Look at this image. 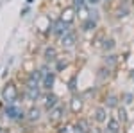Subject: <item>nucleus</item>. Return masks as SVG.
Returning a JSON list of instances; mask_svg holds the SVG:
<instances>
[{"label":"nucleus","mask_w":134,"mask_h":133,"mask_svg":"<svg viewBox=\"0 0 134 133\" xmlns=\"http://www.w3.org/2000/svg\"><path fill=\"white\" fill-rule=\"evenodd\" d=\"M18 97H20L18 86L13 81L5 83V86L2 88V101L5 102V104H16V102H18Z\"/></svg>","instance_id":"1"},{"label":"nucleus","mask_w":134,"mask_h":133,"mask_svg":"<svg viewBox=\"0 0 134 133\" xmlns=\"http://www.w3.org/2000/svg\"><path fill=\"white\" fill-rule=\"evenodd\" d=\"M4 117L7 119V121H23V119H27V112H23L20 106H18V102L16 104H5V110H4Z\"/></svg>","instance_id":"2"},{"label":"nucleus","mask_w":134,"mask_h":133,"mask_svg":"<svg viewBox=\"0 0 134 133\" xmlns=\"http://www.w3.org/2000/svg\"><path fill=\"white\" fill-rule=\"evenodd\" d=\"M50 32L54 36H57V38H63L66 32H70V23H66V22H63L61 18L57 22H54L50 27Z\"/></svg>","instance_id":"3"},{"label":"nucleus","mask_w":134,"mask_h":133,"mask_svg":"<svg viewBox=\"0 0 134 133\" xmlns=\"http://www.w3.org/2000/svg\"><path fill=\"white\" fill-rule=\"evenodd\" d=\"M40 101L43 102L45 112L48 113L54 106H57V104H59V97H57V95H54L52 92H47V93H43V95H41V99H40Z\"/></svg>","instance_id":"4"},{"label":"nucleus","mask_w":134,"mask_h":133,"mask_svg":"<svg viewBox=\"0 0 134 133\" xmlns=\"http://www.w3.org/2000/svg\"><path fill=\"white\" fill-rule=\"evenodd\" d=\"M122 126L124 124L120 122L116 117H109L105 126H104V133H120L122 131Z\"/></svg>","instance_id":"5"},{"label":"nucleus","mask_w":134,"mask_h":133,"mask_svg":"<svg viewBox=\"0 0 134 133\" xmlns=\"http://www.w3.org/2000/svg\"><path fill=\"white\" fill-rule=\"evenodd\" d=\"M107 108H105V104H102V106H97L95 108V112H93V121L97 124H105L107 122Z\"/></svg>","instance_id":"6"},{"label":"nucleus","mask_w":134,"mask_h":133,"mask_svg":"<svg viewBox=\"0 0 134 133\" xmlns=\"http://www.w3.org/2000/svg\"><path fill=\"white\" fill-rule=\"evenodd\" d=\"M63 117H64V108H63V104L59 102L57 106H54L50 112H48V122H59L63 121Z\"/></svg>","instance_id":"7"},{"label":"nucleus","mask_w":134,"mask_h":133,"mask_svg":"<svg viewBox=\"0 0 134 133\" xmlns=\"http://www.w3.org/2000/svg\"><path fill=\"white\" fill-rule=\"evenodd\" d=\"M82 108H84L82 95H73L72 99H70V112H72L73 115H79V113L82 112Z\"/></svg>","instance_id":"8"},{"label":"nucleus","mask_w":134,"mask_h":133,"mask_svg":"<svg viewBox=\"0 0 134 133\" xmlns=\"http://www.w3.org/2000/svg\"><path fill=\"white\" fill-rule=\"evenodd\" d=\"M75 13H77V11H75V7H73V6H70V7H64V9L61 11V20L72 25L73 20H75Z\"/></svg>","instance_id":"9"},{"label":"nucleus","mask_w":134,"mask_h":133,"mask_svg":"<svg viewBox=\"0 0 134 133\" xmlns=\"http://www.w3.org/2000/svg\"><path fill=\"white\" fill-rule=\"evenodd\" d=\"M41 86H27L25 88V97L29 99V101H38V99H41V90H40Z\"/></svg>","instance_id":"10"},{"label":"nucleus","mask_w":134,"mask_h":133,"mask_svg":"<svg viewBox=\"0 0 134 133\" xmlns=\"http://www.w3.org/2000/svg\"><path fill=\"white\" fill-rule=\"evenodd\" d=\"M43 58H45V61L47 63H54L59 56H57V49L55 47H50V45H47L45 47V51H43Z\"/></svg>","instance_id":"11"},{"label":"nucleus","mask_w":134,"mask_h":133,"mask_svg":"<svg viewBox=\"0 0 134 133\" xmlns=\"http://www.w3.org/2000/svg\"><path fill=\"white\" fill-rule=\"evenodd\" d=\"M75 40H77V36H75V32H73V31L66 32L63 38H59V41H61V45L64 47V49H70V47H73V45H75Z\"/></svg>","instance_id":"12"},{"label":"nucleus","mask_w":134,"mask_h":133,"mask_svg":"<svg viewBox=\"0 0 134 133\" xmlns=\"http://www.w3.org/2000/svg\"><path fill=\"white\" fill-rule=\"evenodd\" d=\"M54 81H55V72H48L47 76H43L41 88H45L47 92H50V90H52V86H54Z\"/></svg>","instance_id":"13"},{"label":"nucleus","mask_w":134,"mask_h":133,"mask_svg":"<svg viewBox=\"0 0 134 133\" xmlns=\"http://www.w3.org/2000/svg\"><path fill=\"white\" fill-rule=\"evenodd\" d=\"M40 119H41V110L38 106H31L27 110V121L29 122H38Z\"/></svg>","instance_id":"14"},{"label":"nucleus","mask_w":134,"mask_h":133,"mask_svg":"<svg viewBox=\"0 0 134 133\" xmlns=\"http://www.w3.org/2000/svg\"><path fill=\"white\" fill-rule=\"evenodd\" d=\"M104 104H105V108H107V110H111V108L116 110V108L120 106V99H118V95H113V93H111V95H107V97H105Z\"/></svg>","instance_id":"15"},{"label":"nucleus","mask_w":134,"mask_h":133,"mask_svg":"<svg viewBox=\"0 0 134 133\" xmlns=\"http://www.w3.org/2000/svg\"><path fill=\"white\" fill-rule=\"evenodd\" d=\"M118 121L122 124H127L129 122V113H127V110H125V106H118L116 108V115H114Z\"/></svg>","instance_id":"16"},{"label":"nucleus","mask_w":134,"mask_h":133,"mask_svg":"<svg viewBox=\"0 0 134 133\" xmlns=\"http://www.w3.org/2000/svg\"><path fill=\"white\" fill-rule=\"evenodd\" d=\"M95 29H97V20L88 18L82 22V31H95Z\"/></svg>","instance_id":"17"},{"label":"nucleus","mask_w":134,"mask_h":133,"mask_svg":"<svg viewBox=\"0 0 134 133\" xmlns=\"http://www.w3.org/2000/svg\"><path fill=\"white\" fill-rule=\"evenodd\" d=\"M72 6L75 7V11H79L88 6V0H72Z\"/></svg>","instance_id":"18"},{"label":"nucleus","mask_w":134,"mask_h":133,"mask_svg":"<svg viewBox=\"0 0 134 133\" xmlns=\"http://www.w3.org/2000/svg\"><path fill=\"white\" fill-rule=\"evenodd\" d=\"M102 49H104V51H113V49H114V40H111V38H109V40H104Z\"/></svg>","instance_id":"19"},{"label":"nucleus","mask_w":134,"mask_h":133,"mask_svg":"<svg viewBox=\"0 0 134 133\" xmlns=\"http://www.w3.org/2000/svg\"><path fill=\"white\" fill-rule=\"evenodd\" d=\"M104 63H105V67H113L114 63H116V56H114V54H109V56H105Z\"/></svg>","instance_id":"20"},{"label":"nucleus","mask_w":134,"mask_h":133,"mask_svg":"<svg viewBox=\"0 0 134 133\" xmlns=\"http://www.w3.org/2000/svg\"><path fill=\"white\" fill-rule=\"evenodd\" d=\"M54 63H57V65H55V72H61L63 68L66 67V61H64L63 58H57V60H55V61H54Z\"/></svg>","instance_id":"21"},{"label":"nucleus","mask_w":134,"mask_h":133,"mask_svg":"<svg viewBox=\"0 0 134 133\" xmlns=\"http://www.w3.org/2000/svg\"><path fill=\"white\" fill-rule=\"evenodd\" d=\"M55 133H73V126L72 124H64V126H61Z\"/></svg>","instance_id":"22"},{"label":"nucleus","mask_w":134,"mask_h":133,"mask_svg":"<svg viewBox=\"0 0 134 133\" xmlns=\"http://www.w3.org/2000/svg\"><path fill=\"white\" fill-rule=\"evenodd\" d=\"M124 102L125 104H131V102H132V93H125L124 95Z\"/></svg>","instance_id":"23"},{"label":"nucleus","mask_w":134,"mask_h":133,"mask_svg":"<svg viewBox=\"0 0 134 133\" xmlns=\"http://www.w3.org/2000/svg\"><path fill=\"white\" fill-rule=\"evenodd\" d=\"M88 133H104V128H98V126H95V128H91Z\"/></svg>","instance_id":"24"},{"label":"nucleus","mask_w":134,"mask_h":133,"mask_svg":"<svg viewBox=\"0 0 134 133\" xmlns=\"http://www.w3.org/2000/svg\"><path fill=\"white\" fill-rule=\"evenodd\" d=\"M102 0H88V6H98Z\"/></svg>","instance_id":"25"},{"label":"nucleus","mask_w":134,"mask_h":133,"mask_svg":"<svg viewBox=\"0 0 134 133\" xmlns=\"http://www.w3.org/2000/svg\"><path fill=\"white\" fill-rule=\"evenodd\" d=\"M70 90H72V92H75V90H77V86H75V77H73L72 83H70Z\"/></svg>","instance_id":"26"},{"label":"nucleus","mask_w":134,"mask_h":133,"mask_svg":"<svg viewBox=\"0 0 134 133\" xmlns=\"http://www.w3.org/2000/svg\"><path fill=\"white\" fill-rule=\"evenodd\" d=\"M25 2H27V4H32V2H34V0H25Z\"/></svg>","instance_id":"27"},{"label":"nucleus","mask_w":134,"mask_h":133,"mask_svg":"<svg viewBox=\"0 0 134 133\" xmlns=\"http://www.w3.org/2000/svg\"><path fill=\"white\" fill-rule=\"evenodd\" d=\"M0 133H4V130H2V128H0Z\"/></svg>","instance_id":"28"}]
</instances>
